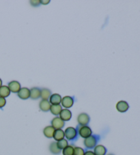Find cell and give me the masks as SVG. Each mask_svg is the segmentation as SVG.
Wrapping results in <instances>:
<instances>
[{
    "label": "cell",
    "instance_id": "6da1fadb",
    "mask_svg": "<svg viewBox=\"0 0 140 155\" xmlns=\"http://www.w3.org/2000/svg\"><path fill=\"white\" fill-rule=\"evenodd\" d=\"M98 141V138L96 135H92L90 137L85 138L83 141V143L86 148L88 149L95 148V147L97 145Z\"/></svg>",
    "mask_w": 140,
    "mask_h": 155
},
{
    "label": "cell",
    "instance_id": "7a4b0ae2",
    "mask_svg": "<svg viewBox=\"0 0 140 155\" xmlns=\"http://www.w3.org/2000/svg\"><path fill=\"white\" fill-rule=\"evenodd\" d=\"M77 130L75 128L71 127L66 128L65 131H64L65 137L70 141L75 140L77 137Z\"/></svg>",
    "mask_w": 140,
    "mask_h": 155
},
{
    "label": "cell",
    "instance_id": "3957f363",
    "mask_svg": "<svg viewBox=\"0 0 140 155\" xmlns=\"http://www.w3.org/2000/svg\"><path fill=\"white\" fill-rule=\"evenodd\" d=\"M77 133H79V135L82 137V138H87L92 134V129L90 127L88 126H80L78 127V130Z\"/></svg>",
    "mask_w": 140,
    "mask_h": 155
},
{
    "label": "cell",
    "instance_id": "277c9868",
    "mask_svg": "<svg viewBox=\"0 0 140 155\" xmlns=\"http://www.w3.org/2000/svg\"><path fill=\"white\" fill-rule=\"evenodd\" d=\"M90 116L87 114L82 113L77 117V122L80 126H87L90 122Z\"/></svg>",
    "mask_w": 140,
    "mask_h": 155
},
{
    "label": "cell",
    "instance_id": "5b68a950",
    "mask_svg": "<svg viewBox=\"0 0 140 155\" xmlns=\"http://www.w3.org/2000/svg\"><path fill=\"white\" fill-rule=\"evenodd\" d=\"M74 97H70V96H66L64 98H62V105L66 109L71 108L74 104Z\"/></svg>",
    "mask_w": 140,
    "mask_h": 155
},
{
    "label": "cell",
    "instance_id": "8992f818",
    "mask_svg": "<svg viewBox=\"0 0 140 155\" xmlns=\"http://www.w3.org/2000/svg\"><path fill=\"white\" fill-rule=\"evenodd\" d=\"M65 125V122L60 117H55L52 120V126L56 129H62Z\"/></svg>",
    "mask_w": 140,
    "mask_h": 155
},
{
    "label": "cell",
    "instance_id": "52a82bcc",
    "mask_svg": "<svg viewBox=\"0 0 140 155\" xmlns=\"http://www.w3.org/2000/svg\"><path fill=\"white\" fill-rule=\"evenodd\" d=\"M17 95L21 99H28L29 98H30V90H29L28 87H21L17 93Z\"/></svg>",
    "mask_w": 140,
    "mask_h": 155
},
{
    "label": "cell",
    "instance_id": "ba28073f",
    "mask_svg": "<svg viewBox=\"0 0 140 155\" xmlns=\"http://www.w3.org/2000/svg\"><path fill=\"white\" fill-rule=\"evenodd\" d=\"M8 87L10 92L13 93H18L21 88V84L17 81H12L9 82Z\"/></svg>",
    "mask_w": 140,
    "mask_h": 155
},
{
    "label": "cell",
    "instance_id": "9c48e42d",
    "mask_svg": "<svg viewBox=\"0 0 140 155\" xmlns=\"http://www.w3.org/2000/svg\"><path fill=\"white\" fill-rule=\"evenodd\" d=\"M129 105L127 102L125 101H120L116 104V109L120 113H125L128 110Z\"/></svg>",
    "mask_w": 140,
    "mask_h": 155
},
{
    "label": "cell",
    "instance_id": "30bf717a",
    "mask_svg": "<svg viewBox=\"0 0 140 155\" xmlns=\"http://www.w3.org/2000/svg\"><path fill=\"white\" fill-rule=\"evenodd\" d=\"M60 117L63 121H68L71 119L72 113L68 109H64L62 110L60 114Z\"/></svg>",
    "mask_w": 140,
    "mask_h": 155
},
{
    "label": "cell",
    "instance_id": "8fae6325",
    "mask_svg": "<svg viewBox=\"0 0 140 155\" xmlns=\"http://www.w3.org/2000/svg\"><path fill=\"white\" fill-rule=\"evenodd\" d=\"M40 94H41V89H40L39 87H34L30 90V98L32 99H38L40 97Z\"/></svg>",
    "mask_w": 140,
    "mask_h": 155
},
{
    "label": "cell",
    "instance_id": "7c38bea8",
    "mask_svg": "<svg viewBox=\"0 0 140 155\" xmlns=\"http://www.w3.org/2000/svg\"><path fill=\"white\" fill-rule=\"evenodd\" d=\"M62 102V97L59 94H52L49 98L51 105H60Z\"/></svg>",
    "mask_w": 140,
    "mask_h": 155
},
{
    "label": "cell",
    "instance_id": "4fadbf2b",
    "mask_svg": "<svg viewBox=\"0 0 140 155\" xmlns=\"http://www.w3.org/2000/svg\"><path fill=\"white\" fill-rule=\"evenodd\" d=\"M51 106H52V105H51L49 101L42 100L39 103V107L40 110L44 112L49 111L50 110Z\"/></svg>",
    "mask_w": 140,
    "mask_h": 155
},
{
    "label": "cell",
    "instance_id": "5bb4252c",
    "mask_svg": "<svg viewBox=\"0 0 140 155\" xmlns=\"http://www.w3.org/2000/svg\"><path fill=\"white\" fill-rule=\"evenodd\" d=\"M55 129L52 126H48L46 127L44 129H43V133L46 137L47 138H52L53 137V134L55 132Z\"/></svg>",
    "mask_w": 140,
    "mask_h": 155
},
{
    "label": "cell",
    "instance_id": "9a60e30c",
    "mask_svg": "<svg viewBox=\"0 0 140 155\" xmlns=\"http://www.w3.org/2000/svg\"><path fill=\"white\" fill-rule=\"evenodd\" d=\"M65 135H64V131L62 129H56L55 130L54 134H53V139L56 141H59L64 139Z\"/></svg>",
    "mask_w": 140,
    "mask_h": 155
},
{
    "label": "cell",
    "instance_id": "2e32d148",
    "mask_svg": "<svg viewBox=\"0 0 140 155\" xmlns=\"http://www.w3.org/2000/svg\"><path fill=\"white\" fill-rule=\"evenodd\" d=\"M94 153L95 155H105L107 153V149L103 145H96L95 147Z\"/></svg>",
    "mask_w": 140,
    "mask_h": 155
},
{
    "label": "cell",
    "instance_id": "e0dca14e",
    "mask_svg": "<svg viewBox=\"0 0 140 155\" xmlns=\"http://www.w3.org/2000/svg\"><path fill=\"white\" fill-rule=\"evenodd\" d=\"M52 96V91L47 88H42L41 89V94H40V97L42 98V100L48 101V99Z\"/></svg>",
    "mask_w": 140,
    "mask_h": 155
},
{
    "label": "cell",
    "instance_id": "ac0fdd59",
    "mask_svg": "<svg viewBox=\"0 0 140 155\" xmlns=\"http://www.w3.org/2000/svg\"><path fill=\"white\" fill-rule=\"evenodd\" d=\"M10 94V90L7 85H2L0 87V97L6 98Z\"/></svg>",
    "mask_w": 140,
    "mask_h": 155
},
{
    "label": "cell",
    "instance_id": "d6986e66",
    "mask_svg": "<svg viewBox=\"0 0 140 155\" xmlns=\"http://www.w3.org/2000/svg\"><path fill=\"white\" fill-rule=\"evenodd\" d=\"M62 110V107L60 105H52L50 108V111L52 112V114L55 115V116L60 115Z\"/></svg>",
    "mask_w": 140,
    "mask_h": 155
},
{
    "label": "cell",
    "instance_id": "ffe728a7",
    "mask_svg": "<svg viewBox=\"0 0 140 155\" xmlns=\"http://www.w3.org/2000/svg\"><path fill=\"white\" fill-rule=\"evenodd\" d=\"M49 150L53 154H59L61 152V150L58 148V147L57 146V143L55 142V141L51 143L49 146Z\"/></svg>",
    "mask_w": 140,
    "mask_h": 155
},
{
    "label": "cell",
    "instance_id": "44dd1931",
    "mask_svg": "<svg viewBox=\"0 0 140 155\" xmlns=\"http://www.w3.org/2000/svg\"><path fill=\"white\" fill-rule=\"evenodd\" d=\"M74 148L72 146H68L62 150L63 155H74Z\"/></svg>",
    "mask_w": 140,
    "mask_h": 155
},
{
    "label": "cell",
    "instance_id": "7402d4cb",
    "mask_svg": "<svg viewBox=\"0 0 140 155\" xmlns=\"http://www.w3.org/2000/svg\"><path fill=\"white\" fill-rule=\"evenodd\" d=\"M57 146L58 147V148L60 150H63L68 146V141L65 139H63V140H62L59 141H57Z\"/></svg>",
    "mask_w": 140,
    "mask_h": 155
},
{
    "label": "cell",
    "instance_id": "603a6c76",
    "mask_svg": "<svg viewBox=\"0 0 140 155\" xmlns=\"http://www.w3.org/2000/svg\"><path fill=\"white\" fill-rule=\"evenodd\" d=\"M85 151L80 147H75L74 148V155H84Z\"/></svg>",
    "mask_w": 140,
    "mask_h": 155
},
{
    "label": "cell",
    "instance_id": "cb8c5ba5",
    "mask_svg": "<svg viewBox=\"0 0 140 155\" xmlns=\"http://www.w3.org/2000/svg\"><path fill=\"white\" fill-rule=\"evenodd\" d=\"M6 98L0 97V108L4 107L6 105Z\"/></svg>",
    "mask_w": 140,
    "mask_h": 155
},
{
    "label": "cell",
    "instance_id": "d4e9b609",
    "mask_svg": "<svg viewBox=\"0 0 140 155\" xmlns=\"http://www.w3.org/2000/svg\"><path fill=\"white\" fill-rule=\"evenodd\" d=\"M30 4L32 6L34 7H38L40 4V2L39 0H32V1H30Z\"/></svg>",
    "mask_w": 140,
    "mask_h": 155
},
{
    "label": "cell",
    "instance_id": "484cf974",
    "mask_svg": "<svg viewBox=\"0 0 140 155\" xmlns=\"http://www.w3.org/2000/svg\"><path fill=\"white\" fill-rule=\"evenodd\" d=\"M40 4H43V5H47L50 2V0H41L40 1Z\"/></svg>",
    "mask_w": 140,
    "mask_h": 155
},
{
    "label": "cell",
    "instance_id": "4316f807",
    "mask_svg": "<svg viewBox=\"0 0 140 155\" xmlns=\"http://www.w3.org/2000/svg\"><path fill=\"white\" fill-rule=\"evenodd\" d=\"M84 155H95V154L94 153V152H92V151L88 150V151H86V152H85Z\"/></svg>",
    "mask_w": 140,
    "mask_h": 155
},
{
    "label": "cell",
    "instance_id": "83f0119b",
    "mask_svg": "<svg viewBox=\"0 0 140 155\" xmlns=\"http://www.w3.org/2000/svg\"><path fill=\"white\" fill-rule=\"evenodd\" d=\"M2 85V79H0V87H1Z\"/></svg>",
    "mask_w": 140,
    "mask_h": 155
},
{
    "label": "cell",
    "instance_id": "f1b7e54d",
    "mask_svg": "<svg viewBox=\"0 0 140 155\" xmlns=\"http://www.w3.org/2000/svg\"><path fill=\"white\" fill-rule=\"evenodd\" d=\"M107 155H114V154H107Z\"/></svg>",
    "mask_w": 140,
    "mask_h": 155
}]
</instances>
